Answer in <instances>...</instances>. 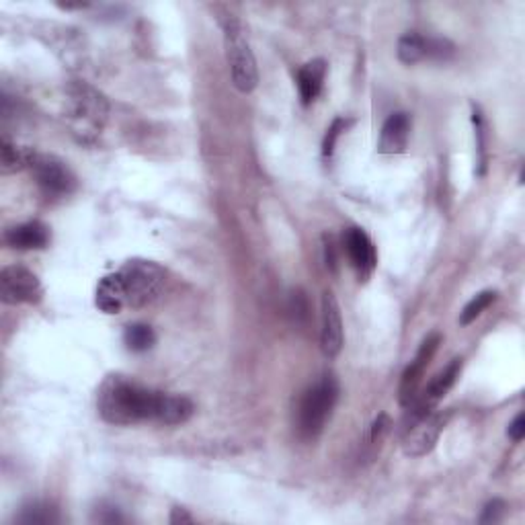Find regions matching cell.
<instances>
[{"label": "cell", "mask_w": 525, "mask_h": 525, "mask_svg": "<svg viewBox=\"0 0 525 525\" xmlns=\"http://www.w3.org/2000/svg\"><path fill=\"white\" fill-rule=\"evenodd\" d=\"M161 392L150 390L126 376L111 374L98 386L97 408L105 423L127 427V425L155 421Z\"/></svg>", "instance_id": "obj_1"}, {"label": "cell", "mask_w": 525, "mask_h": 525, "mask_svg": "<svg viewBox=\"0 0 525 525\" xmlns=\"http://www.w3.org/2000/svg\"><path fill=\"white\" fill-rule=\"evenodd\" d=\"M339 400V382L334 376H323L302 394L295 413V427L304 439H314L323 433L334 405Z\"/></svg>", "instance_id": "obj_2"}, {"label": "cell", "mask_w": 525, "mask_h": 525, "mask_svg": "<svg viewBox=\"0 0 525 525\" xmlns=\"http://www.w3.org/2000/svg\"><path fill=\"white\" fill-rule=\"evenodd\" d=\"M109 105L97 89L76 82L68 89V121H70L72 134L79 136V140L90 142L108 121Z\"/></svg>", "instance_id": "obj_3"}, {"label": "cell", "mask_w": 525, "mask_h": 525, "mask_svg": "<svg viewBox=\"0 0 525 525\" xmlns=\"http://www.w3.org/2000/svg\"><path fill=\"white\" fill-rule=\"evenodd\" d=\"M124 286L126 306L138 310L155 302L163 294L166 284V273L161 265L146 261V258H132L117 271Z\"/></svg>", "instance_id": "obj_4"}, {"label": "cell", "mask_w": 525, "mask_h": 525, "mask_svg": "<svg viewBox=\"0 0 525 525\" xmlns=\"http://www.w3.org/2000/svg\"><path fill=\"white\" fill-rule=\"evenodd\" d=\"M224 43H226V58L230 64L232 82L240 93H253L258 82L257 62L253 50L242 33L240 23L234 17H228L224 23Z\"/></svg>", "instance_id": "obj_5"}, {"label": "cell", "mask_w": 525, "mask_h": 525, "mask_svg": "<svg viewBox=\"0 0 525 525\" xmlns=\"http://www.w3.org/2000/svg\"><path fill=\"white\" fill-rule=\"evenodd\" d=\"M0 298L5 304H33L42 298V284L33 271L23 265H9L0 271Z\"/></svg>", "instance_id": "obj_6"}, {"label": "cell", "mask_w": 525, "mask_h": 525, "mask_svg": "<svg viewBox=\"0 0 525 525\" xmlns=\"http://www.w3.org/2000/svg\"><path fill=\"white\" fill-rule=\"evenodd\" d=\"M29 169L33 171L37 185H40L48 195H70L76 189V179L72 171L56 156L37 155L33 152Z\"/></svg>", "instance_id": "obj_7"}, {"label": "cell", "mask_w": 525, "mask_h": 525, "mask_svg": "<svg viewBox=\"0 0 525 525\" xmlns=\"http://www.w3.org/2000/svg\"><path fill=\"white\" fill-rule=\"evenodd\" d=\"M450 413H431L427 417L418 418V421L408 429L405 441H402V452L410 458H421L427 455L436 447L437 439L444 431Z\"/></svg>", "instance_id": "obj_8"}, {"label": "cell", "mask_w": 525, "mask_h": 525, "mask_svg": "<svg viewBox=\"0 0 525 525\" xmlns=\"http://www.w3.org/2000/svg\"><path fill=\"white\" fill-rule=\"evenodd\" d=\"M460 371H462V360H452V363L447 365L444 371H439V374L431 380L429 386L425 388L421 394H417L413 405L408 407L410 410H413V413H410L413 423L433 413V408L439 405V400L450 392V388L455 384V380L460 378Z\"/></svg>", "instance_id": "obj_9"}, {"label": "cell", "mask_w": 525, "mask_h": 525, "mask_svg": "<svg viewBox=\"0 0 525 525\" xmlns=\"http://www.w3.org/2000/svg\"><path fill=\"white\" fill-rule=\"evenodd\" d=\"M439 343H441V334L439 333L429 334V337L423 341V345L418 347L415 360L410 361V365L405 370V374H402L398 394H400V405L405 407V408H408L410 405H413V400L417 398L418 384H421V378L425 374V370H427L431 357L436 355Z\"/></svg>", "instance_id": "obj_10"}, {"label": "cell", "mask_w": 525, "mask_h": 525, "mask_svg": "<svg viewBox=\"0 0 525 525\" xmlns=\"http://www.w3.org/2000/svg\"><path fill=\"white\" fill-rule=\"evenodd\" d=\"M321 345L326 357H337L343 349V318H341V308L333 292L323 294V331Z\"/></svg>", "instance_id": "obj_11"}, {"label": "cell", "mask_w": 525, "mask_h": 525, "mask_svg": "<svg viewBox=\"0 0 525 525\" xmlns=\"http://www.w3.org/2000/svg\"><path fill=\"white\" fill-rule=\"evenodd\" d=\"M343 245H345L349 261H352L353 269L360 273V277L361 279L370 277L371 271L376 269V250H374V245H371L370 236L357 226L347 228L343 236Z\"/></svg>", "instance_id": "obj_12"}, {"label": "cell", "mask_w": 525, "mask_h": 525, "mask_svg": "<svg viewBox=\"0 0 525 525\" xmlns=\"http://www.w3.org/2000/svg\"><path fill=\"white\" fill-rule=\"evenodd\" d=\"M408 136H410V117L407 113H392L386 119L380 134L378 152L380 155H402L408 146Z\"/></svg>", "instance_id": "obj_13"}, {"label": "cell", "mask_w": 525, "mask_h": 525, "mask_svg": "<svg viewBox=\"0 0 525 525\" xmlns=\"http://www.w3.org/2000/svg\"><path fill=\"white\" fill-rule=\"evenodd\" d=\"M5 242L11 248H17V250L45 248L50 242V230H48V226L42 222H27V224L9 228V230L5 232Z\"/></svg>", "instance_id": "obj_14"}, {"label": "cell", "mask_w": 525, "mask_h": 525, "mask_svg": "<svg viewBox=\"0 0 525 525\" xmlns=\"http://www.w3.org/2000/svg\"><path fill=\"white\" fill-rule=\"evenodd\" d=\"M193 413H195V407L187 397L161 392V397H158L155 421L163 425H183L193 417Z\"/></svg>", "instance_id": "obj_15"}, {"label": "cell", "mask_w": 525, "mask_h": 525, "mask_svg": "<svg viewBox=\"0 0 525 525\" xmlns=\"http://www.w3.org/2000/svg\"><path fill=\"white\" fill-rule=\"evenodd\" d=\"M326 76V62L324 60H312V62L304 64L298 70V90L304 105H310L314 98L321 95Z\"/></svg>", "instance_id": "obj_16"}, {"label": "cell", "mask_w": 525, "mask_h": 525, "mask_svg": "<svg viewBox=\"0 0 525 525\" xmlns=\"http://www.w3.org/2000/svg\"><path fill=\"white\" fill-rule=\"evenodd\" d=\"M97 306L103 310L105 314H119L121 308L126 306V294L121 279L116 276H108L101 279V284L97 287Z\"/></svg>", "instance_id": "obj_17"}, {"label": "cell", "mask_w": 525, "mask_h": 525, "mask_svg": "<svg viewBox=\"0 0 525 525\" xmlns=\"http://www.w3.org/2000/svg\"><path fill=\"white\" fill-rule=\"evenodd\" d=\"M398 60L402 64H417L429 56V37L417 32H408L398 40Z\"/></svg>", "instance_id": "obj_18"}, {"label": "cell", "mask_w": 525, "mask_h": 525, "mask_svg": "<svg viewBox=\"0 0 525 525\" xmlns=\"http://www.w3.org/2000/svg\"><path fill=\"white\" fill-rule=\"evenodd\" d=\"M32 155H33V150L19 148L17 144L11 142L5 136L3 148H0V164H3V173H14L23 169V166H29Z\"/></svg>", "instance_id": "obj_19"}, {"label": "cell", "mask_w": 525, "mask_h": 525, "mask_svg": "<svg viewBox=\"0 0 525 525\" xmlns=\"http://www.w3.org/2000/svg\"><path fill=\"white\" fill-rule=\"evenodd\" d=\"M124 341H126V345H127L129 352L144 353V352H148V349L155 347L156 334H155V331L150 329L148 324L136 323V324H129L127 329H126Z\"/></svg>", "instance_id": "obj_20"}, {"label": "cell", "mask_w": 525, "mask_h": 525, "mask_svg": "<svg viewBox=\"0 0 525 525\" xmlns=\"http://www.w3.org/2000/svg\"><path fill=\"white\" fill-rule=\"evenodd\" d=\"M14 521L25 525H50L58 523L60 515L56 509L48 503H32L21 509V513L14 517Z\"/></svg>", "instance_id": "obj_21"}, {"label": "cell", "mask_w": 525, "mask_h": 525, "mask_svg": "<svg viewBox=\"0 0 525 525\" xmlns=\"http://www.w3.org/2000/svg\"><path fill=\"white\" fill-rule=\"evenodd\" d=\"M497 300V292H492V290H486V292H481V294H476L474 298H472L466 306H464L462 310V314H460V324H470L472 321H476L478 316L483 314V312L491 306V304Z\"/></svg>", "instance_id": "obj_22"}, {"label": "cell", "mask_w": 525, "mask_h": 525, "mask_svg": "<svg viewBox=\"0 0 525 525\" xmlns=\"http://www.w3.org/2000/svg\"><path fill=\"white\" fill-rule=\"evenodd\" d=\"M472 121H474L476 129V140H478V152H481V174H484L486 169V126L483 111L474 105V111H472Z\"/></svg>", "instance_id": "obj_23"}, {"label": "cell", "mask_w": 525, "mask_h": 525, "mask_svg": "<svg viewBox=\"0 0 525 525\" xmlns=\"http://www.w3.org/2000/svg\"><path fill=\"white\" fill-rule=\"evenodd\" d=\"M347 126H349V121H347V119L337 117V119L333 121V126L329 127V132H326V138H324V144H323V155H324V156H333L334 146H337L339 136L345 132V127H347Z\"/></svg>", "instance_id": "obj_24"}, {"label": "cell", "mask_w": 525, "mask_h": 525, "mask_svg": "<svg viewBox=\"0 0 525 525\" xmlns=\"http://www.w3.org/2000/svg\"><path fill=\"white\" fill-rule=\"evenodd\" d=\"M505 509H507V505L501 499L491 501V503L484 507V511L481 515V523H497V521H501V520H503V515H505Z\"/></svg>", "instance_id": "obj_25"}, {"label": "cell", "mask_w": 525, "mask_h": 525, "mask_svg": "<svg viewBox=\"0 0 525 525\" xmlns=\"http://www.w3.org/2000/svg\"><path fill=\"white\" fill-rule=\"evenodd\" d=\"M95 521H98V523H124V515L119 513L117 507L101 505L95 511Z\"/></svg>", "instance_id": "obj_26"}, {"label": "cell", "mask_w": 525, "mask_h": 525, "mask_svg": "<svg viewBox=\"0 0 525 525\" xmlns=\"http://www.w3.org/2000/svg\"><path fill=\"white\" fill-rule=\"evenodd\" d=\"M507 436L511 437L513 441L523 439V436H525V415L523 413H520L513 418V423L509 425V429H507Z\"/></svg>", "instance_id": "obj_27"}, {"label": "cell", "mask_w": 525, "mask_h": 525, "mask_svg": "<svg viewBox=\"0 0 525 525\" xmlns=\"http://www.w3.org/2000/svg\"><path fill=\"white\" fill-rule=\"evenodd\" d=\"M388 427H390V418H388V415H380L374 421V425H371V433H370L371 441H378L380 437H382Z\"/></svg>", "instance_id": "obj_28"}, {"label": "cell", "mask_w": 525, "mask_h": 525, "mask_svg": "<svg viewBox=\"0 0 525 525\" xmlns=\"http://www.w3.org/2000/svg\"><path fill=\"white\" fill-rule=\"evenodd\" d=\"M173 525H177V523H193V517L187 513V509H173L171 511V520H169Z\"/></svg>", "instance_id": "obj_29"}]
</instances>
